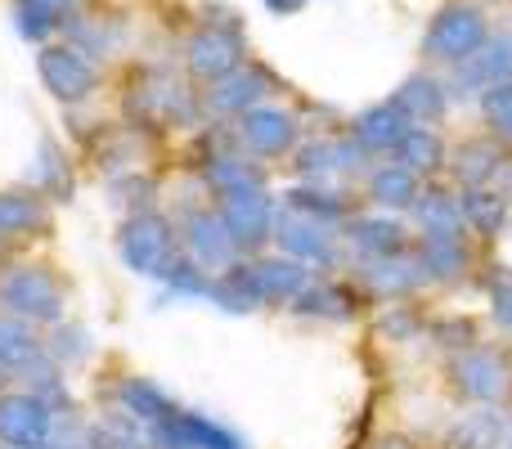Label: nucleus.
Instances as JSON below:
<instances>
[{
  "mask_svg": "<svg viewBox=\"0 0 512 449\" xmlns=\"http://www.w3.org/2000/svg\"><path fill=\"white\" fill-rule=\"evenodd\" d=\"M477 41H481V23L472 14L441 18V27L432 32V50L441 54V59H459V54H468Z\"/></svg>",
  "mask_w": 512,
  "mask_h": 449,
  "instance_id": "1",
  "label": "nucleus"
},
{
  "mask_svg": "<svg viewBox=\"0 0 512 449\" xmlns=\"http://www.w3.org/2000/svg\"><path fill=\"white\" fill-rule=\"evenodd\" d=\"M45 68H50V81H54V86H59V81H72V86H77V95H81V86H86V68H77L72 59H59V63L50 59Z\"/></svg>",
  "mask_w": 512,
  "mask_h": 449,
  "instance_id": "2",
  "label": "nucleus"
},
{
  "mask_svg": "<svg viewBox=\"0 0 512 449\" xmlns=\"http://www.w3.org/2000/svg\"><path fill=\"white\" fill-rule=\"evenodd\" d=\"M274 9H297V0H270Z\"/></svg>",
  "mask_w": 512,
  "mask_h": 449,
  "instance_id": "3",
  "label": "nucleus"
}]
</instances>
